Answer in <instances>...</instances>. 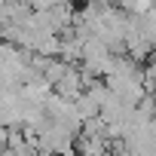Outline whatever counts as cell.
<instances>
[{
	"instance_id": "obj_1",
	"label": "cell",
	"mask_w": 156,
	"mask_h": 156,
	"mask_svg": "<svg viewBox=\"0 0 156 156\" xmlns=\"http://www.w3.org/2000/svg\"><path fill=\"white\" fill-rule=\"evenodd\" d=\"M153 101H156V92H153Z\"/></svg>"
}]
</instances>
